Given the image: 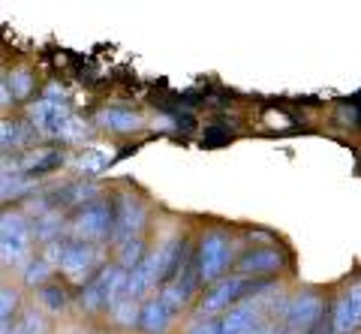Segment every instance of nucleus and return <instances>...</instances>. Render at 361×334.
<instances>
[{
    "label": "nucleus",
    "mask_w": 361,
    "mask_h": 334,
    "mask_svg": "<svg viewBox=\"0 0 361 334\" xmlns=\"http://www.w3.org/2000/svg\"><path fill=\"white\" fill-rule=\"evenodd\" d=\"M169 322H172V310L166 307L163 298H151L139 307V328L145 334H166Z\"/></svg>",
    "instance_id": "obj_12"
},
{
    "label": "nucleus",
    "mask_w": 361,
    "mask_h": 334,
    "mask_svg": "<svg viewBox=\"0 0 361 334\" xmlns=\"http://www.w3.org/2000/svg\"><path fill=\"white\" fill-rule=\"evenodd\" d=\"M30 118L49 136H70V130H73V115H66V109H61V99L54 94V87H49V97L39 99L30 109Z\"/></svg>",
    "instance_id": "obj_4"
},
{
    "label": "nucleus",
    "mask_w": 361,
    "mask_h": 334,
    "mask_svg": "<svg viewBox=\"0 0 361 334\" xmlns=\"http://www.w3.org/2000/svg\"><path fill=\"white\" fill-rule=\"evenodd\" d=\"M61 268L63 274L70 277H85L90 268H94V247L87 241H70L63 247V256H61Z\"/></svg>",
    "instance_id": "obj_10"
},
{
    "label": "nucleus",
    "mask_w": 361,
    "mask_h": 334,
    "mask_svg": "<svg viewBox=\"0 0 361 334\" xmlns=\"http://www.w3.org/2000/svg\"><path fill=\"white\" fill-rule=\"evenodd\" d=\"M142 262V238H133L121 247V268H135V265Z\"/></svg>",
    "instance_id": "obj_20"
},
{
    "label": "nucleus",
    "mask_w": 361,
    "mask_h": 334,
    "mask_svg": "<svg viewBox=\"0 0 361 334\" xmlns=\"http://www.w3.org/2000/svg\"><path fill=\"white\" fill-rule=\"evenodd\" d=\"M250 286H253V280H241V277L214 283L211 289H205V295L199 298V316L208 319L214 314H226V310H232L238 298L250 295Z\"/></svg>",
    "instance_id": "obj_2"
},
{
    "label": "nucleus",
    "mask_w": 361,
    "mask_h": 334,
    "mask_svg": "<svg viewBox=\"0 0 361 334\" xmlns=\"http://www.w3.org/2000/svg\"><path fill=\"white\" fill-rule=\"evenodd\" d=\"M6 87H13V97L25 99V97L33 91V75H30V70H25V66L13 70V73L6 75Z\"/></svg>",
    "instance_id": "obj_17"
},
{
    "label": "nucleus",
    "mask_w": 361,
    "mask_h": 334,
    "mask_svg": "<svg viewBox=\"0 0 361 334\" xmlns=\"http://www.w3.org/2000/svg\"><path fill=\"white\" fill-rule=\"evenodd\" d=\"M0 250H4V262H18L21 256L27 253V244H30V232H27V223L16 211H4L0 217Z\"/></svg>",
    "instance_id": "obj_6"
},
{
    "label": "nucleus",
    "mask_w": 361,
    "mask_h": 334,
    "mask_svg": "<svg viewBox=\"0 0 361 334\" xmlns=\"http://www.w3.org/2000/svg\"><path fill=\"white\" fill-rule=\"evenodd\" d=\"M154 286V274H151V262L148 259H142L135 268L130 271V298L135 302L139 295H145L148 289Z\"/></svg>",
    "instance_id": "obj_15"
},
{
    "label": "nucleus",
    "mask_w": 361,
    "mask_h": 334,
    "mask_svg": "<svg viewBox=\"0 0 361 334\" xmlns=\"http://www.w3.org/2000/svg\"><path fill=\"white\" fill-rule=\"evenodd\" d=\"M277 268H283V253L277 247H256L238 259L241 274H268V271H277Z\"/></svg>",
    "instance_id": "obj_11"
},
{
    "label": "nucleus",
    "mask_w": 361,
    "mask_h": 334,
    "mask_svg": "<svg viewBox=\"0 0 361 334\" xmlns=\"http://www.w3.org/2000/svg\"><path fill=\"white\" fill-rule=\"evenodd\" d=\"M49 271H51V262L49 259H37V262H30L25 268V280L30 286H37V283H42L45 277H49Z\"/></svg>",
    "instance_id": "obj_23"
},
{
    "label": "nucleus",
    "mask_w": 361,
    "mask_h": 334,
    "mask_svg": "<svg viewBox=\"0 0 361 334\" xmlns=\"http://www.w3.org/2000/svg\"><path fill=\"white\" fill-rule=\"evenodd\" d=\"M106 166H111V157L106 151L90 148V151H85L82 157H78V169H82V172H103Z\"/></svg>",
    "instance_id": "obj_18"
},
{
    "label": "nucleus",
    "mask_w": 361,
    "mask_h": 334,
    "mask_svg": "<svg viewBox=\"0 0 361 334\" xmlns=\"http://www.w3.org/2000/svg\"><path fill=\"white\" fill-rule=\"evenodd\" d=\"M99 124L106 130H115V132H133L135 127H142V118L130 109H106L99 115Z\"/></svg>",
    "instance_id": "obj_14"
},
{
    "label": "nucleus",
    "mask_w": 361,
    "mask_h": 334,
    "mask_svg": "<svg viewBox=\"0 0 361 334\" xmlns=\"http://www.w3.org/2000/svg\"><path fill=\"white\" fill-rule=\"evenodd\" d=\"M142 223H145V208L135 202L130 193H123L121 202H118V211H115V232H111V241H115L118 247H123L127 241L139 238Z\"/></svg>",
    "instance_id": "obj_9"
},
{
    "label": "nucleus",
    "mask_w": 361,
    "mask_h": 334,
    "mask_svg": "<svg viewBox=\"0 0 361 334\" xmlns=\"http://www.w3.org/2000/svg\"><path fill=\"white\" fill-rule=\"evenodd\" d=\"M111 314H115V319L121 322V326H133V322H139V310H135V302H133V298L121 302L115 310H111Z\"/></svg>",
    "instance_id": "obj_24"
},
{
    "label": "nucleus",
    "mask_w": 361,
    "mask_h": 334,
    "mask_svg": "<svg viewBox=\"0 0 361 334\" xmlns=\"http://www.w3.org/2000/svg\"><path fill=\"white\" fill-rule=\"evenodd\" d=\"M109 280H111V268H103V271L94 277V280L85 283V289H82V307H85V310H99V307H106Z\"/></svg>",
    "instance_id": "obj_13"
},
{
    "label": "nucleus",
    "mask_w": 361,
    "mask_h": 334,
    "mask_svg": "<svg viewBox=\"0 0 361 334\" xmlns=\"http://www.w3.org/2000/svg\"><path fill=\"white\" fill-rule=\"evenodd\" d=\"M61 163H63L61 151H39V154H33V157L27 160V166H25V169H27L30 175H45V172L58 169Z\"/></svg>",
    "instance_id": "obj_16"
},
{
    "label": "nucleus",
    "mask_w": 361,
    "mask_h": 334,
    "mask_svg": "<svg viewBox=\"0 0 361 334\" xmlns=\"http://www.w3.org/2000/svg\"><path fill=\"white\" fill-rule=\"evenodd\" d=\"M187 334H223L220 331V319H199V322L190 326Z\"/></svg>",
    "instance_id": "obj_26"
},
{
    "label": "nucleus",
    "mask_w": 361,
    "mask_h": 334,
    "mask_svg": "<svg viewBox=\"0 0 361 334\" xmlns=\"http://www.w3.org/2000/svg\"><path fill=\"white\" fill-rule=\"evenodd\" d=\"M25 139H21V127L13 124V120H4V148H9V144H21Z\"/></svg>",
    "instance_id": "obj_27"
},
{
    "label": "nucleus",
    "mask_w": 361,
    "mask_h": 334,
    "mask_svg": "<svg viewBox=\"0 0 361 334\" xmlns=\"http://www.w3.org/2000/svg\"><path fill=\"white\" fill-rule=\"evenodd\" d=\"M16 304H18V295L13 289L9 286L0 289V326H4V334H9V316L16 314Z\"/></svg>",
    "instance_id": "obj_19"
},
{
    "label": "nucleus",
    "mask_w": 361,
    "mask_h": 334,
    "mask_svg": "<svg viewBox=\"0 0 361 334\" xmlns=\"http://www.w3.org/2000/svg\"><path fill=\"white\" fill-rule=\"evenodd\" d=\"M13 334H45V322H42V316L37 314V310H27L25 319L18 322Z\"/></svg>",
    "instance_id": "obj_22"
},
{
    "label": "nucleus",
    "mask_w": 361,
    "mask_h": 334,
    "mask_svg": "<svg viewBox=\"0 0 361 334\" xmlns=\"http://www.w3.org/2000/svg\"><path fill=\"white\" fill-rule=\"evenodd\" d=\"M73 229H75L78 241H103L115 232V211H111V205L103 202V199L87 202L82 211H78Z\"/></svg>",
    "instance_id": "obj_1"
},
{
    "label": "nucleus",
    "mask_w": 361,
    "mask_h": 334,
    "mask_svg": "<svg viewBox=\"0 0 361 334\" xmlns=\"http://www.w3.org/2000/svg\"><path fill=\"white\" fill-rule=\"evenodd\" d=\"M361 328V283L349 286L331 307V334H353Z\"/></svg>",
    "instance_id": "obj_8"
},
{
    "label": "nucleus",
    "mask_w": 361,
    "mask_h": 334,
    "mask_svg": "<svg viewBox=\"0 0 361 334\" xmlns=\"http://www.w3.org/2000/svg\"><path fill=\"white\" fill-rule=\"evenodd\" d=\"M42 304L51 310V314H58V310L66 307V292L61 286H42Z\"/></svg>",
    "instance_id": "obj_21"
},
{
    "label": "nucleus",
    "mask_w": 361,
    "mask_h": 334,
    "mask_svg": "<svg viewBox=\"0 0 361 334\" xmlns=\"http://www.w3.org/2000/svg\"><path fill=\"white\" fill-rule=\"evenodd\" d=\"M226 139H229V130L226 127H205V136H202L205 144H223Z\"/></svg>",
    "instance_id": "obj_28"
},
{
    "label": "nucleus",
    "mask_w": 361,
    "mask_h": 334,
    "mask_svg": "<svg viewBox=\"0 0 361 334\" xmlns=\"http://www.w3.org/2000/svg\"><path fill=\"white\" fill-rule=\"evenodd\" d=\"M322 307L325 302L316 292H310V289H304V292H298L292 302L286 304V322H289V331L295 334H307L316 322L322 319Z\"/></svg>",
    "instance_id": "obj_7"
},
{
    "label": "nucleus",
    "mask_w": 361,
    "mask_h": 334,
    "mask_svg": "<svg viewBox=\"0 0 361 334\" xmlns=\"http://www.w3.org/2000/svg\"><path fill=\"white\" fill-rule=\"evenodd\" d=\"M232 259V244L223 232H208L205 238L199 244V256H196V265H199V277L205 283L217 280L223 274V268L229 265Z\"/></svg>",
    "instance_id": "obj_3"
},
{
    "label": "nucleus",
    "mask_w": 361,
    "mask_h": 334,
    "mask_svg": "<svg viewBox=\"0 0 361 334\" xmlns=\"http://www.w3.org/2000/svg\"><path fill=\"white\" fill-rule=\"evenodd\" d=\"M58 229H61V217H58V214H45V217L37 223V235L45 238V241H49Z\"/></svg>",
    "instance_id": "obj_25"
},
{
    "label": "nucleus",
    "mask_w": 361,
    "mask_h": 334,
    "mask_svg": "<svg viewBox=\"0 0 361 334\" xmlns=\"http://www.w3.org/2000/svg\"><path fill=\"white\" fill-rule=\"evenodd\" d=\"M180 256H184V238H178V235L163 241V247H157V253L148 256L154 286H169V280H175L178 271L184 268V262H187V259H180Z\"/></svg>",
    "instance_id": "obj_5"
}]
</instances>
